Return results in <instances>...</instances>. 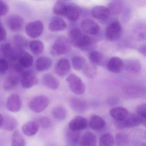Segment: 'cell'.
Returning <instances> with one entry per match:
<instances>
[{"label": "cell", "mask_w": 146, "mask_h": 146, "mask_svg": "<svg viewBox=\"0 0 146 146\" xmlns=\"http://www.w3.org/2000/svg\"><path fill=\"white\" fill-rule=\"evenodd\" d=\"M111 13L112 12L115 14H117L120 13L122 8V3L121 1H112L110 3V7L109 8Z\"/></svg>", "instance_id": "obj_42"}, {"label": "cell", "mask_w": 146, "mask_h": 146, "mask_svg": "<svg viewBox=\"0 0 146 146\" xmlns=\"http://www.w3.org/2000/svg\"><path fill=\"white\" fill-rule=\"evenodd\" d=\"M1 50L3 55L5 58L13 61L18 60L19 54L21 51L15 47H13L10 43H8L1 44Z\"/></svg>", "instance_id": "obj_9"}, {"label": "cell", "mask_w": 146, "mask_h": 146, "mask_svg": "<svg viewBox=\"0 0 146 146\" xmlns=\"http://www.w3.org/2000/svg\"><path fill=\"white\" fill-rule=\"evenodd\" d=\"M21 101L19 96L13 93L9 96L7 102V109L12 112H17L21 109Z\"/></svg>", "instance_id": "obj_16"}, {"label": "cell", "mask_w": 146, "mask_h": 146, "mask_svg": "<svg viewBox=\"0 0 146 146\" xmlns=\"http://www.w3.org/2000/svg\"><path fill=\"white\" fill-rule=\"evenodd\" d=\"M21 82L23 88L29 89L37 83L38 79L34 72L31 70H26L22 74Z\"/></svg>", "instance_id": "obj_11"}, {"label": "cell", "mask_w": 146, "mask_h": 146, "mask_svg": "<svg viewBox=\"0 0 146 146\" xmlns=\"http://www.w3.org/2000/svg\"><path fill=\"white\" fill-rule=\"evenodd\" d=\"M121 25L118 20L111 21L106 27V37L110 41L118 40L121 35Z\"/></svg>", "instance_id": "obj_6"}, {"label": "cell", "mask_w": 146, "mask_h": 146, "mask_svg": "<svg viewBox=\"0 0 146 146\" xmlns=\"http://www.w3.org/2000/svg\"><path fill=\"white\" fill-rule=\"evenodd\" d=\"M29 47L31 51L34 55L41 54L44 49V45L40 40H34L31 41L29 43Z\"/></svg>", "instance_id": "obj_33"}, {"label": "cell", "mask_w": 146, "mask_h": 146, "mask_svg": "<svg viewBox=\"0 0 146 146\" xmlns=\"http://www.w3.org/2000/svg\"><path fill=\"white\" fill-rule=\"evenodd\" d=\"M138 51L142 55L146 57V44L141 45L139 47Z\"/></svg>", "instance_id": "obj_48"}, {"label": "cell", "mask_w": 146, "mask_h": 146, "mask_svg": "<svg viewBox=\"0 0 146 146\" xmlns=\"http://www.w3.org/2000/svg\"><path fill=\"white\" fill-rule=\"evenodd\" d=\"M49 104V100L47 97L43 95L36 96L32 99L29 104L30 109L36 113L43 112Z\"/></svg>", "instance_id": "obj_4"}, {"label": "cell", "mask_w": 146, "mask_h": 146, "mask_svg": "<svg viewBox=\"0 0 146 146\" xmlns=\"http://www.w3.org/2000/svg\"><path fill=\"white\" fill-rule=\"evenodd\" d=\"M136 146H146V143L145 142H143L138 144Z\"/></svg>", "instance_id": "obj_51"}, {"label": "cell", "mask_w": 146, "mask_h": 146, "mask_svg": "<svg viewBox=\"0 0 146 146\" xmlns=\"http://www.w3.org/2000/svg\"><path fill=\"white\" fill-rule=\"evenodd\" d=\"M82 70L84 75L89 79L94 78L97 75V69L92 63H86Z\"/></svg>", "instance_id": "obj_38"}, {"label": "cell", "mask_w": 146, "mask_h": 146, "mask_svg": "<svg viewBox=\"0 0 146 146\" xmlns=\"http://www.w3.org/2000/svg\"><path fill=\"white\" fill-rule=\"evenodd\" d=\"M129 139L126 135L118 133L116 135L115 139V146H127L128 145Z\"/></svg>", "instance_id": "obj_41"}, {"label": "cell", "mask_w": 146, "mask_h": 146, "mask_svg": "<svg viewBox=\"0 0 146 146\" xmlns=\"http://www.w3.org/2000/svg\"><path fill=\"white\" fill-rule=\"evenodd\" d=\"M69 38L71 43L82 50H89L93 45V39L88 35L83 34L79 28L74 27L70 31Z\"/></svg>", "instance_id": "obj_1"}, {"label": "cell", "mask_w": 146, "mask_h": 146, "mask_svg": "<svg viewBox=\"0 0 146 146\" xmlns=\"http://www.w3.org/2000/svg\"><path fill=\"white\" fill-rule=\"evenodd\" d=\"M44 26L40 20H36L29 23L26 27L25 31L27 35L32 38H36L42 34Z\"/></svg>", "instance_id": "obj_8"}, {"label": "cell", "mask_w": 146, "mask_h": 146, "mask_svg": "<svg viewBox=\"0 0 146 146\" xmlns=\"http://www.w3.org/2000/svg\"><path fill=\"white\" fill-rule=\"evenodd\" d=\"M87 127V121L81 116L75 117L70 121L69 128L73 131H80L86 129Z\"/></svg>", "instance_id": "obj_18"}, {"label": "cell", "mask_w": 146, "mask_h": 146, "mask_svg": "<svg viewBox=\"0 0 146 146\" xmlns=\"http://www.w3.org/2000/svg\"><path fill=\"white\" fill-rule=\"evenodd\" d=\"M52 60L47 57H41L36 61V69L38 71H43L48 70L52 66Z\"/></svg>", "instance_id": "obj_27"}, {"label": "cell", "mask_w": 146, "mask_h": 146, "mask_svg": "<svg viewBox=\"0 0 146 146\" xmlns=\"http://www.w3.org/2000/svg\"><path fill=\"white\" fill-rule=\"evenodd\" d=\"M7 24L9 29L13 31H21L24 25V19L22 17L18 15H10L7 19Z\"/></svg>", "instance_id": "obj_14"}, {"label": "cell", "mask_w": 146, "mask_h": 146, "mask_svg": "<svg viewBox=\"0 0 146 146\" xmlns=\"http://www.w3.org/2000/svg\"><path fill=\"white\" fill-rule=\"evenodd\" d=\"M38 125L41 126V127L44 129H48L51 126V122L48 117H41L38 120Z\"/></svg>", "instance_id": "obj_43"}, {"label": "cell", "mask_w": 146, "mask_h": 146, "mask_svg": "<svg viewBox=\"0 0 146 146\" xmlns=\"http://www.w3.org/2000/svg\"><path fill=\"white\" fill-rule=\"evenodd\" d=\"M66 139L69 145H75L80 143V133L79 131H73L68 128L66 132Z\"/></svg>", "instance_id": "obj_29"}, {"label": "cell", "mask_w": 146, "mask_h": 146, "mask_svg": "<svg viewBox=\"0 0 146 146\" xmlns=\"http://www.w3.org/2000/svg\"><path fill=\"white\" fill-rule=\"evenodd\" d=\"M3 118L4 121L2 127L4 130L12 131L17 127L18 124L17 121L13 117L10 115H6Z\"/></svg>", "instance_id": "obj_31"}, {"label": "cell", "mask_w": 146, "mask_h": 146, "mask_svg": "<svg viewBox=\"0 0 146 146\" xmlns=\"http://www.w3.org/2000/svg\"><path fill=\"white\" fill-rule=\"evenodd\" d=\"M73 67L76 70L83 69L86 64L85 58L80 56H74L72 58Z\"/></svg>", "instance_id": "obj_37"}, {"label": "cell", "mask_w": 146, "mask_h": 146, "mask_svg": "<svg viewBox=\"0 0 146 146\" xmlns=\"http://www.w3.org/2000/svg\"><path fill=\"white\" fill-rule=\"evenodd\" d=\"M89 126L92 129L98 131L104 128L106 126V122L102 117L99 116L94 115L90 118Z\"/></svg>", "instance_id": "obj_28"}, {"label": "cell", "mask_w": 146, "mask_h": 146, "mask_svg": "<svg viewBox=\"0 0 146 146\" xmlns=\"http://www.w3.org/2000/svg\"><path fill=\"white\" fill-rule=\"evenodd\" d=\"M11 146H26V141L19 131L15 130L13 133Z\"/></svg>", "instance_id": "obj_35"}, {"label": "cell", "mask_w": 146, "mask_h": 146, "mask_svg": "<svg viewBox=\"0 0 146 146\" xmlns=\"http://www.w3.org/2000/svg\"><path fill=\"white\" fill-rule=\"evenodd\" d=\"M110 114L115 121H122L128 116L129 111L124 107H115L110 110Z\"/></svg>", "instance_id": "obj_22"}, {"label": "cell", "mask_w": 146, "mask_h": 146, "mask_svg": "<svg viewBox=\"0 0 146 146\" xmlns=\"http://www.w3.org/2000/svg\"><path fill=\"white\" fill-rule=\"evenodd\" d=\"M108 103L110 105H115L118 102V99L116 97H113L110 98L108 101Z\"/></svg>", "instance_id": "obj_49"}, {"label": "cell", "mask_w": 146, "mask_h": 146, "mask_svg": "<svg viewBox=\"0 0 146 146\" xmlns=\"http://www.w3.org/2000/svg\"><path fill=\"white\" fill-rule=\"evenodd\" d=\"M142 123H143V125L146 128V119L142 120Z\"/></svg>", "instance_id": "obj_52"}, {"label": "cell", "mask_w": 146, "mask_h": 146, "mask_svg": "<svg viewBox=\"0 0 146 146\" xmlns=\"http://www.w3.org/2000/svg\"><path fill=\"white\" fill-rule=\"evenodd\" d=\"M7 32L3 27L0 25V42L3 41L6 39Z\"/></svg>", "instance_id": "obj_47"}, {"label": "cell", "mask_w": 146, "mask_h": 146, "mask_svg": "<svg viewBox=\"0 0 146 146\" xmlns=\"http://www.w3.org/2000/svg\"><path fill=\"white\" fill-rule=\"evenodd\" d=\"M110 9L107 7L98 6L94 7L92 11L93 17L96 19L106 21L108 19L111 15Z\"/></svg>", "instance_id": "obj_17"}, {"label": "cell", "mask_w": 146, "mask_h": 146, "mask_svg": "<svg viewBox=\"0 0 146 146\" xmlns=\"http://www.w3.org/2000/svg\"><path fill=\"white\" fill-rule=\"evenodd\" d=\"M107 68L110 72L115 73H120L124 68V62L120 57H111L107 64Z\"/></svg>", "instance_id": "obj_19"}, {"label": "cell", "mask_w": 146, "mask_h": 146, "mask_svg": "<svg viewBox=\"0 0 146 146\" xmlns=\"http://www.w3.org/2000/svg\"><path fill=\"white\" fill-rule=\"evenodd\" d=\"M81 25L82 31L89 35H97L100 31L99 25L91 19H85L82 21Z\"/></svg>", "instance_id": "obj_10"}, {"label": "cell", "mask_w": 146, "mask_h": 146, "mask_svg": "<svg viewBox=\"0 0 146 146\" xmlns=\"http://www.w3.org/2000/svg\"></svg>", "instance_id": "obj_54"}, {"label": "cell", "mask_w": 146, "mask_h": 146, "mask_svg": "<svg viewBox=\"0 0 146 146\" xmlns=\"http://www.w3.org/2000/svg\"><path fill=\"white\" fill-rule=\"evenodd\" d=\"M15 47L20 51L24 50L27 45V40L24 36L20 34H16L13 37Z\"/></svg>", "instance_id": "obj_34"}, {"label": "cell", "mask_w": 146, "mask_h": 146, "mask_svg": "<svg viewBox=\"0 0 146 146\" xmlns=\"http://www.w3.org/2000/svg\"><path fill=\"white\" fill-rule=\"evenodd\" d=\"M22 132L27 136L35 135L38 132L39 125L35 121H29L23 124L22 128Z\"/></svg>", "instance_id": "obj_25"}, {"label": "cell", "mask_w": 146, "mask_h": 146, "mask_svg": "<svg viewBox=\"0 0 146 146\" xmlns=\"http://www.w3.org/2000/svg\"><path fill=\"white\" fill-rule=\"evenodd\" d=\"M141 123H142V119L137 114L128 115L123 121H115V126L117 128L121 129L136 127Z\"/></svg>", "instance_id": "obj_3"}, {"label": "cell", "mask_w": 146, "mask_h": 146, "mask_svg": "<svg viewBox=\"0 0 146 146\" xmlns=\"http://www.w3.org/2000/svg\"><path fill=\"white\" fill-rule=\"evenodd\" d=\"M9 7L3 1H0V16H3L8 13Z\"/></svg>", "instance_id": "obj_46"}, {"label": "cell", "mask_w": 146, "mask_h": 146, "mask_svg": "<svg viewBox=\"0 0 146 146\" xmlns=\"http://www.w3.org/2000/svg\"><path fill=\"white\" fill-rule=\"evenodd\" d=\"M42 81L45 87L51 90H56L60 86V83L58 80L50 73L44 75Z\"/></svg>", "instance_id": "obj_24"}, {"label": "cell", "mask_w": 146, "mask_h": 146, "mask_svg": "<svg viewBox=\"0 0 146 146\" xmlns=\"http://www.w3.org/2000/svg\"><path fill=\"white\" fill-rule=\"evenodd\" d=\"M19 82V77L15 74L9 75L3 84V88L6 91H11L15 88Z\"/></svg>", "instance_id": "obj_30"}, {"label": "cell", "mask_w": 146, "mask_h": 146, "mask_svg": "<svg viewBox=\"0 0 146 146\" xmlns=\"http://www.w3.org/2000/svg\"><path fill=\"white\" fill-rule=\"evenodd\" d=\"M71 69L70 62L66 58H62L58 60L55 67L56 73L61 77L68 74Z\"/></svg>", "instance_id": "obj_13"}, {"label": "cell", "mask_w": 146, "mask_h": 146, "mask_svg": "<svg viewBox=\"0 0 146 146\" xmlns=\"http://www.w3.org/2000/svg\"><path fill=\"white\" fill-rule=\"evenodd\" d=\"M53 117L58 121H63L66 119L67 115L66 110L61 106L56 107L52 111Z\"/></svg>", "instance_id": "obj_36"}, {"label": "cell", "mask_w": 146, "mask_h": 146, "mask_svg": "<svg viewBox=\"0 0 146 146\" xmlns=\"http://www.w3.org/2000/svg\"><path fill=\"white\" fill-rule=\"evenodd\" d=\"M18 61L20 65L25 68L31 67L33 65V58L32 56L24 50L20 52Z\"/></svg>", "instance_id": "obj_23"}, {"label": "cell", "mask_w": 146, "mask_h": 146, "mask_svg": "<svg viewBox=\"0 0 146 146\" xmlns=\"http://www.w3.org/2000/svg\"><path fill=\"white\" fill-rule=\"evenodd\" d=\"M67 28V24L62 18L55 16L52 18L49 25V29L52 31H60L65 30Z\"/></svg>", "instance_id": "obj_21"}, {"label": "cell", "mask_w": 146, "mask_h": 146, "mask_svg": "<svg viewBox=\"0 0 146 146\" xmlns=\"http://www.w3.org/2000/svg\"><path fill=\"white\" fill-rule=\"evenodd\" d=\"M80 142L81 146H97V136L92 132H86L81 138Z\"/></svg>", "instance_id": "obj_26"}, {"label": "cell", "mask_w": 146, "mask_h": 146, "mask_svg": "<svg viewBox=\"0 0 146 146\" xmlns=\"http://www.w3.org/2000/svg\"><path fill=\"white\" fill-rule=\"evenodd\" d=\"M66 81L69 88L74 93L79 95L84 94L86 87L80 77L74 74H71L68 76Z\"/></svg>", "instance_id": "obj_5"}, {"label": "cell", "mask_w": 146, "mask_h": 146, "mask_svg": "<svg viewBox=\"0 0 146 146\" xmlns=\"http://www.w3.org/2000/svg\"><path fill=\"white\" fill-rule=\"evenodd\" d=\"M81 12V10L78 6L74 4L67 3L63 16L71 21L75 22L79 19Z\"/></svg>", "instance_id": "obj_12"}, {"label": "cell", "mask_w": 146, "mask_h": 146, "mask_svg": "<svg viewBox=\"0 0 146 146\" xmlns=\"http://www.w3.org/2000/svg\"><path fill=\"white\" fill-rule=\"evenodd\" d=\"M0 25H1V24H0Z\"/></svg>", "instance_id": "obj_53"}, {"label": "cell", "mask_w": 146, "mask_h": 146, "mask_svg": "<svg viewBox=\"0 0 146 146\" xmlns=\"http://www.w3.org/2000/svg\"><path fill=\"white\" fill-rule=\"evenodd\" d=\"M115 139L110 134L106 133L103 135L99 140V146H114Z\"/></svg>", "instance_id": "obj_39"}, {"label": "cell", "mask_w": 146, "mask_h": 146, "mask_svg": "<svg viewBox=\"0 0 146 146\" xmlns=\"http://www.w3.org/2000/svg\"><path fill=\"white\" fill-rule=\"evenodd\" d=\"M3 121H4V118H3V116L0 114V127H2Z\"/></svg>", "instance_id": "obj_50"}, {"label": "cell", "mask_w": 146, "mask_h": 146, "mask_svg": "<svg viewBox=\"0 0 146 146\" xmlns=\"http://www.w3.org/2000/svg\"><path fill=\"white\" fill-rule=\"evenodd\" d=\"M136 114L139 116L142 120L146 119V104L140 105L136 109Z\"/></svg>", "instance_id": "obj_44"}, {"label": "cell", "mask_w": 146, "mask_h": 146, "mask_svg": "<svg viewBox=\"0 0 146 146\" xmlns=\"http://www.w3.org/2000/svg\"><path fill=\"white\" fill-rule=\"evenodd\" d=\"M67 3L64 1H58L56 2L53 7V12L59 16H63Z\"/></svg>", "instance_id": "obj_40"}, {"label": "cell", "mask_w": 146, "mask_h": 146, "mask_svg": "<svg viewBox=\"0 0 146 146\" xmlns=\"http://www.w3.org/2000/svg\"><path fill=\"white\" fill-rule=\"evenodd\" d=\"M142 64L140 61L135 58H131L124 62V68L129 73H138L142 69Z\"/></svg>", "instance_id": "obj_20"}, {"label": "cell", "mask_w": 146, "mask_h": 146, "mask_svg": "<svg viewBox=\"0 0 146 146\" xmlns=\"http://www.w3.org/2000/svg\"><path fill=\"white\" fill-rule=\"evenodd\" d=\"M146 92V89L145 87L136 85H128L123 89L124 95L129 99L141 97L145 95Z\"/></svg>", "instance_id": "obj_7"}, {"label": "cell", "mask_w": 146, "mask_h": 146, "mask_svg": "<svg viewBox=\"0 0 146 146\" xmlns=\"http://www.w3.org/2000/svg\"><path fill=\"white\" fill-rule=\"evenodd\" d=\"M9 63L7 60L4 58H0V73H5L9 68Z\"/></svg>", "instance_id": "obj_45"}, {"label": "cell", "mask_w": 146, "mask_h": 146, "mask_svg": "<svg viewBox=\"0 0 146 146\" xmlns=\"http://www.w3.org/2000/svg\"><path fill=\"white\" fill-rule=\"evenodd\" d=\"M89 58L91 63L94 65H103L104 62V57L99 51H93L89 53Z\"/></svg>", "instance_id": "obj_32"}, {"label": "cell", "mask_w": 146, "mask_h": 146, "mask_svg": "<svg viewBox=\"0 0 146 146\" xmlns=\"http://www.w3.org/2000/svg\"><path fill=\"white\" fill-rule=\"evenodd\" d=\"M70 40L66 37L65 36L59 37L52 45V53L55 55L67 54L72 48Z\"/></svg>", "instance_id": "obj_2"}, {"label": "cell", "mask_w": 146, "mask_h": 146, "mask_svg": "<svg viewBox=\"0 0 146 146\" xmlns=\"http://www.w3.org/2000/svg\"><path fill=\"white\" fill-rule=\"evenodd\" d=\"M68 104L73 111L77 113H83L87 108L86 102L80 98H70L68 100Z\"/></svg>", "instance_id": "obj_15"}]
</instances>
